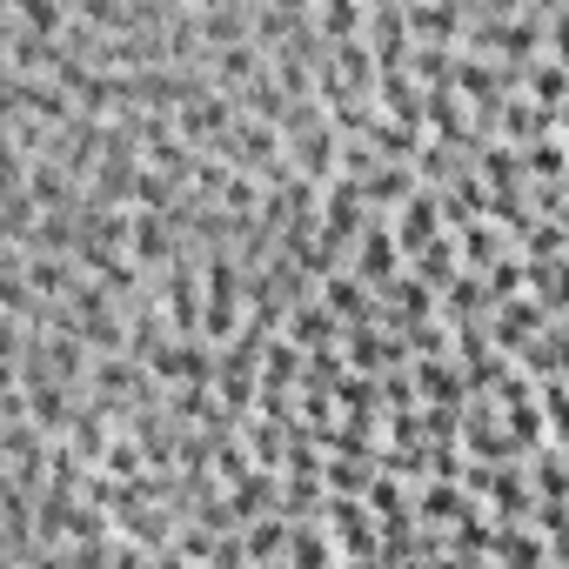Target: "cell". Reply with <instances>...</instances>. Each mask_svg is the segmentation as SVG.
<instances>
[{
    "mask_svg": "<svg viewBox=\"0 0 569 569\" xmlns=\"http://www.w3.org/2000/svg\"><path fill=\"white\" fill-rule=\"evenodd\" d=\"M529 161H536L543 175H563V148H536V154H529Z\"/></svg>",
    "mask_w": 569,
    "mask_h": 569,
    "instance_id": "16",
    "label": "cell"
},
{
    "mask_svg": "<svg viewBox=\"0 0 569 569\" xmlns=\"http://www.w3.org/2000/svg\"><path fill=\"white\" fill-rule=\"evenodd\" d=\"M362 188H369V208L375 201H382V208H402V201L416 195V175H409L402 161H375V175L362 181Z\"/></svg>",
    "mask_w": 569,
    "mask_h": 569,
    "instance_id": "5",
    "label": "cell"
},
{
    "mask_svg": "<svg viewBox=\"0 0 569 569\" xmlns=\"http://www.w3.org/2000/svg\"><path fill=\"white\" fill-rule=\"evenodd\" d=\"M496 248H503V241H496V228H469V235H462V262H496Z\"/></svg>",
    "mask_w": 569,
    "mask_h": 569,
    "instance_id": "9",
    "label": "cell"
},
{
    "mask_svg": "<svg viewBox=\"0 0 569 569\" xmlns=\"http://www.w3.org/2000/svg\"><path fill=\"white\" fill-rule=\"evenodd\" d=\"M395 268H402V241H395L389 221H375L355 235V275L362 282H395Z\"/></svg>",
    "mask_w": 569,
    "mask_h": 569,
    "instance_id": "1",
    "label": "cell"
},
{
    "mask_svg": "<svg viewBox=\"0 0 569 569\" xmlns=\"http://www.w3.org/2000/svg\"><path fill=\"white\" fill-rule=\"evenodd\" d=\"M536 94L556 101V94H563V67H543V74H536Z\"/></svg>",
    "mask_w": 569,
    "mask_h": 569,
    "instance_id": "14",
    "label": "cell"
},
{
    "mask_svg": "<svg viewBox=\"0 0 569 569\" xmlns=\"http://www.w3.org/2000/svg\"><path fill=\"white\" fill-rule=\"evenodd\" d=\"M342 402H349V409H369V402H375V382H369V375H349V382H342Z\"/></svg>",
    "mask_w": 569,
    "mask_h": 569,
    "instance_id": "12",
    "label": "cell"
},
{
    "mask_svg": "<svg viewBox=\"0 0 569 569\" xmlns=\"http://www.w3.org/2000/svg\"><path fill=\"white\" fill-rule=\"evenodd\" d=\"M516 282H523V268H489V288H496V295H509V288H516Z\"/></svg>",
    "mask_w": 569,
    "mask_h": 569,
    "instance_id": "15",
    "label": "cell"
},
{
    "mask_svg": "<svg viewBox=\"0 0 569 569\" xmlns=\"http://www.w3.org/2000/svg\"><path fill=\"white\" fill-rule=\"evenodd\" d=\"M422 523H462V496L449 489V482L422 489Z\"/></svg>",
    "mask_w": 569,
    "mask_h": 569,
    "instance_id": "8",
    "label": "cell"
},
{
    "mask_svg": "<svg viewBox=\"0 0 569 569\" xmlns=\"http://www.w3.org/2000/svg\"><path fill=\"white\" fill-rule=\"evenodd\" d=\"M416 27L429 34V41H449V27H456V14H449V7H416Z\"/></svg>",
    "mask_w": 569,
    "mask_h": 569,
    "instance_id": "11",
    "label": "cell"
},
{
    "mask_svg": "<svg viewBox=\"0 0 569 569\" xmlns=\"http://www.w3.org/2000/svg\"><path fill=\"white\" fill-rule=\"evenodd\" d=\"M255 74H268V61H262V54H255L248 41L215 47V88H248Z\"/></svg>",
    "mask_w": 569,
    "mask_h": 569,
    "instance_id": "3",
    "label": "cell"
},
{
    "mask_svg": "<svg viewBox=\"0 0 569 569\" xmlns=\"http://www.w3.org/2000/svg\"><path fill=\"white\" fill-rule=\"evenodd\" d=\"M389 342H382V335H369V322H355V335H349V362L355 369H382V362H389Z\"/></svg>",
    "mask_w": 569,
    "mask_h": 569,
    "instance_id": "7",
    "label": "cell"
},
{
    "mask_svg": "<svg viewBox=\"0 0 569 569\" xmlns=\"http://www.w3.org/2000/svg\"><path fill=\"white\" fill-rule=\"evenodd\" d=\"M248 442H255V456H262V469H282V429H268V422H255V429H248Z\"/></svg>",
    "mask_w": 569,
    "mask_h": 569,
    "instance_id": "10",
    "label": "cell"
},
{
    "mask_svg": "<svg viewBox=\"0 0 569 569\" xmlns=\"http://www.w3.org/2000/svg\"><path fill=\"white\" fill-rule=\"evenodd\" d=\"M315 27L329 34V41H355L369 14H362V0H315Z\"/></svg>",
    "mask_w": 569,
    "mask_h": 569,
    "instance_id": "6",
    "label": "cell"
},
{
    "mask_svg": "<svg viewBox=\"0 0 569 569\" xmlns=\"http://www.w3.org/2000/svg\"><path fill=\"white\" fill-rule=\"evenodd\" d=\"M529 322H536V308H529V302H516V308L503 315V329H496V335H503V342H516V335H523Z\"/></svg>",
    "mask_w": 569,
    "mask_h": 569,
    "instance_id": "13",
    "label": "cell"
},
{
    "mask_svg": "<svg viewBox=\"0 0 569 569\" xmlns=\"http://www.w3.org/2000/svg\"><path fill=\"white\" fill-rule=\"evenodd\" d=\"M128 255L141 268H161L175 262V235H168V221L154 215V208H134V235H128Z\"/></svg>",
    "mask_w": 569,
    "mask_h": 569,
    "instance_id": "2",
    "label": "cell"
},
{
    "mask_svg": "<svg viewBox=\"0 0 569 569\" xmlns=\"http://www.w3.org/2000/svg\"><path fill=\"white\" fill-rule=\"evenodd\" d=\"M322 295H329V308L342 315V322H369V282L362 275H322Z\"/></svg>",
    "mask_w": 569,
    "mask_h": 569,
    "instance_id": "4",
    "label": "cell"
}]
</instances>
